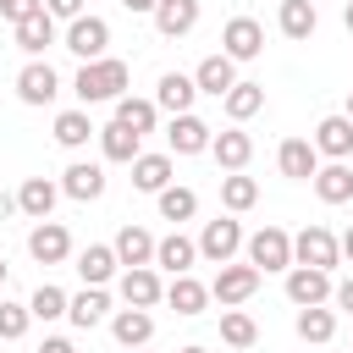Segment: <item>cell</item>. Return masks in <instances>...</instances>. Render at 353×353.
Returning a JSON list of instances; mask_svg holds the SVG:
<instances>
[{"mask_svg":"<svg viewBox=\"0 0 353 353\" xmlns=\"http://www.w3.org/2000/svg\"><path fill=\"white\" fill-rule=\"evenodd\" d=\"M127 83H132V66H127V61H116V55L83 61V66L72 72V94H77V105H83V110H88V105H116V99L127 94Z\"/></svg>","mask_w":353,"mask_h":353,"instance_id":"6da1fadb","label":"cell"},{"mask_svg":"<svg viewBox=\"0 0 353 353\" xmlns=\"http://www.w3.org/2000/svg\"><path fill=\"white\" fill-rule=\"evenodd\" d=\"M243 254H248V265H259V276H265V270H292V232L259 226V232H248Z\"/></svg>","mask_w":353,"mask_h":353,"instance_id":"7a4b0ae2","label":"cell"},{"mask_svg":"<svg viewBox=\"0 0 353 353\" xmlns=\"http://www.w3.org/2000/svg\"><path fill=\"white\" fill-rule=\"evenodd\" d=\"M259 292V265H237V259H226L221 270H215V281H210V298L221 303V309H237V303H248Z\"/></svg>","mask_w":353,"mask_h":353,"instance_id":"3957f363","label":"cell"},{"mask_svg":"<svg viewBox=\"0 0 353 353\" xmlns=\"http://www.w3.org/2000/svg\"><path fill=\"white\" fill-rule=\"evenodd\" d=\"M61 44H66L77 61H99V55L110 50V22H105V17H94V11H83L77 22H66Z\"/></svg>","mask_w":353,"mask_h":353,"instance_id":"277c9868","label":"cell"},{"mask_svg":"<svg viewBox=\"0 0 353 353\" xmlns=\"http://www.w3.org/2000/svg\"><path fill=\"white\" fill-rule=\"evenodd\" d=\"M248 243V232H243V221H232V215H221V221H204V232H199V259H210V265H226V259H237V248Z\"/></svg>","mask_w":353,"mask_h":353,"instance_id":"5b68a950","label":"cell"},{"mask_svg":"<svg viewBox=\"0 0 353 353\" xmlns=\"http://www.w3.org/2000/svg\"><path fill=\"white\" fill-rule=\"evenodd\" d=\"M292 265H320V270H336V265H342V243H336L320 221H309V226L292 237Z\"/></svg>","mask_w":353,"mask_h":353,"instance_id":"8992f818","label":"cell"},{"mask_svg":"<svg viewBox=\"0 0 353 353\" xmlns=\"http://www.w3.org/2000/svg\"><path fill=\"white\" fill-rule=\"evenodd\" d=\"M116 298L132 303V309H154V303L165 298V281H160L154 265H127V270L116 276Z\"/></svg>","mask_w":353,"mask_h":353,"instance_id":"52a82bcc","label":"cell"},{"mask_svg":"<svg viewBox=\"0 0 353 353\" xmlns=\"http://www.w3.org/2000/svg\"><path fill=\"white\" fill-rule=\"evenodd\" d=\"M210 143H215V127L204 116H193V110L171 116V127H165V149L171 154H210Z\"/></svg>","mask_w":353,"mask_h":353,"instance_id":"ba28073f","label":"cell"},{"mask_svg":"<svg viewBox=\"0 0 353 353\" xmlns=\"http://www.w3.org/2000/svg\"><path fill=\"white\" fill-rule=\"evenodd\" d=\"M331 270H320V265H292L287 270V303L292 309H309V303H331Z\"/></svg>","mask_w":353,"mask_h":353,"instance_id":"9c48e42d","label":"cell"},{"mask_svg":"<svg viewBox=\"0 0 353 353\" xmlns=\"http://www.w3.org/2000/svg\"><path fill=\"white\" fill-rule=\"evenodd\" d=\"M55 94H61V72H55L44 55L17 72V99H22V105H55Z\"/></svg>","mask_w":353,"mask_h":353,"instance_id":"30bf717a","label":"cell"},{"mask_svg":"<svg viewBox=\"0 0 353 353\" xmlns=\"http://www.w3.org/2000/svg\"><path fill=\"white\" fill-rule=\"evenodd\" d=\"M28 254H33L39 265H66V259H72V232H66L61 221H33Z\"/></svg>","mask_w":353,"mask_h":353,"instance_id":"8fae6325","label":"cell"},{"mask_svg":"<svg viewBox=\"0 0 353 353\" xmlns=\"http://www.w3.org/2000/svg\"><path fill=\"white\" fill-rule=\"evenodd\" d=\"M61 193L77 199V204L105 199V165H99V160H72V165L61 171Z\"/></svg>","mask_w":353,"mask_h":353,"instance_id":"7c38bea8","label":"cell"},{"mask_svg":"<svg viewBox=\"0 0 353 353\" xmlns=\"http://www.w3.org/2000/svg\"><path fill=\"white\" fill-rule=\"evenodd\" d=\"M99 154H105L110 165H132V160L143 154V132H132L127 121H116V116H110V121L99 127Z\"/></svg>","mask_w":353,"mask_h":353,"instance_id":"4fadbf2b","label":"cell"},{"mask_svg":"<svg viewBox=\"0 0 353 353\" xmlns=\"http://www.w3.org/2000/svg\"><path fill=\"white\" fill-rule=\"evenodd\" d=\"M72 259H77L72 270L83 276V287H105V281H116V270H121V259H116L110 243H88V248H77Z\"/></svg>","mask_w":353,"mask_h":353,"instance_id":"5bb4252c","label":"cell"},{"mask_svg":"<svg viewBox=\"0 0 353 353\" xmlns=\"http://www.w3.org/2000/svg\"><path fill=\"white\" fill-rule=\"evenodd\" d=\"M221 50H226L232 61H254V55L265 50V28H259L254 17H232V22L221 28Z\"/></svg>","mask_w":353,"mask_h":353,"instance_id":"9a60e30c","label":"cell"},{"mask_svg":"<svg viewBox=\"0 0 353 353\" xmlns=\"http://www.w3.org/2000/svg\"><path fill=\"white\" fill-rule=\"evenodd\" d=\"M276 165H281V176H292V182H314V171H320L314 138H287V143L276 149Z\"/></svg>","mask_w":353,"mask_h":353,"instance_id":"2e32d148","label":"cell"},{"mask_svg":"<svg viewBox=\"0 0 353 353\" xmlns=\"http://www.w3.org/2000/svg\"><path fill=\"white\" fill-rule=\"evenodd\" d=\"M55 204H61V182H50V176H28V182L17 188V210H22L28 221H50Z\"/></svg>","mask_w":353,"mask_h":353,"instance_id":"e0dca14e","label":"cell"},{"mask_svg":"<svg viewBox=\"0 0 353 353\" xmlns=\"http://www.w3.org/2000/svg\"><path fill=\"white\" fill-rule=\"evenodd\" d=\"M110 336L132 353V347H149V336H154V314L149 309H132V303H121L116 314H110Z\"/></svg>","mask_w":353,"mask_h":353,"instance_id":"ac0fdd59","label":"cell"},{"mask_svg":"<svg viewBox=\"0 0 353 353\" xmlns=\"http://www.w3.org/2000/svg\"><path fill=\"white\" fill-rule=\"evenodd\" d=\"M193 83H199V94H210V99H226V88L237 83V61L221 50V55H204L199 66H193Z\"/></svg>","mask_w":353,"mask_h":353,"instance_id":"d6986e66","label":"cell"},{"mask_svg":"<svg viewBox=\"0 0 353 353\" xmlns=\"http://www.w3.org/2000/svg\"><path fill=\"white\" fill-rule=\"evenodd\" d=\"M165 303H171L182 320H193V314H204V303H210V287H204L193 270H182V276H171V281H165Z\"/></svg>","mask_w":353,"mask_h":353,"instance_id":"ffe728a7","label":"cell"},{"mask_svg":"<svg viewBox=\"0 0 353 353\" xmlns=\"http://www.w3.org/2000/svg\"><path fill=\"white\" fill-rule=\"evenodd\" d=\"M116 309H110V292L105 287H83V292H72V303H66V320L77 325V331H94L99 320H110Z\"/></svg>","mask_w":353,"mask_h":353,"instance_id":"44dd1931","label":"cell"},{"mask_svg":"<svg viewBox=\"0 0 353 353\" xmlns=\"http://www.w3.org/2000/svg\"><path fill=\"white\" fill-rule=\"evenodd\" d=\"M193 99H199V83H193L188 72H165V77L154 83V105H160V110H171V116L193 110Z\"/></svg>","mask_w":353,"mask_h":353,"instance_id":"7402d4cb","label":"cell"},{"mask_svg":"<svg viewBox=\"0 0 353 353\" xmlns=\"http://www.w3.org/2000/svg\"><path fill=\"white\" fill-rule=\"evenodd\" d=\"M210 154H215V165H221V171H243V165L254 160V138H248L243 127H226V132H215Z\"/></svg>","mask_w":353,"mask_h":353,"instance_id":"603a6c76","label":"cell"},{"mask_svg":"<svg viewBox=\"0 0 353 353\" xmlns=\"http://www.w3.org/2000/svg\"><path fill=\"white\" fill-rule=\"evenodd\" d=\"M154 243H160L154 232H143V226H132V221H127V226L116 232V243H110V248H116V259H121V270H127V265H154Z\"/></svg>","mask_w":353,"mask_h":353,"instance_id":"cb8c5ba5","label":"cell"},{"mask_svg":"<svg viewBox=\"0 0 353 353\" xmlns=\"http://www.w3.org/2000/svg\"><path fill=\"white\" fill-rule=\"evenodd\" d=\"M314 149H320V160H347L353 154V121L347 116H325L314 127Z\"/></svg>","mask_w":353,"mask_h":353,"instance_id":"d4e9b609","label":"cell"},{"mask_svg":"<svg viewBox=\"0 0 353 353\" xmlns=\"http://www.w3.org/2000/svg\"><path fill=\"white\" fill-rule=\"evenodd\" d=\"M314 193H320V204H347L353 199V165L347 160H325L314 171Z\"/></svg>","mask_w":353,"mask_h":353,"instance_id":"484cf974","label":"cell"},{"mask_svg":"<svg viewBox=\"0 0 353 353\" xmlns=\"http://www.w3.org/2000/svg\"><path fill=\"white\" fill-rule=\"evenodd\" d=\"M171 149H160V154H138L132 160V188L138 193H160V188H171Z\"/></svg>","mask_w":353,"mask_h":353,"instance_id":"4316f807","label":"cell"},{"mask_svg":"<svg viewBox=\"0 0 353 353\" xmlns=\"http://www.w3.org/2000/svg\"><path fill=\"white\" fill-rule=\"evenodd\" d=\"M193 259H199V237L171 232V237H160V243H154V265H160V270H171V276L193 270Z\"/></svg>","mask_w":353,"mask_h":353,"instance_id":"83f0119b","label":"cell"},{"mask_svg":"<svg viewBox=\"0 0 353 353\" xmlns=\"http://www.w3.org/2000/svg\"><path fill=\"white\" fill-rule=\"evenodd\" d=\"M154 28H160L165 39L193 33V28H199V0H160V6H154Z\"/></svg>","mask_w":353,"mask_h":353,"instance_id":"f1b7e54d","label":"cell"},{"mask_svg":"<svg viewBox=\"0 0 353 353\" xmlns=\"http://www.w3.org/2000/svg\"><path fill=\"white\" fill-rule=\"evenodd\" d=\"M50 44H55V17H50V11H39V17L17 22V50H22L28 61H39Z\"/></svg>","mask_w":353,"mask_h":353,"instance_id":"f546056e","label":"cell"},{"mask_svg":"<svg viewBox=\"0 0 353 353\" xmlns=\"http://www.w3.org/2000/svg\"><path fill=\"white\" fill-rule=\"evenodd\" d=\"M88 138H99V127L88 121V110H83V105H72V110H61V116H55V143H61V149H83Z\"/></svg>","mask_w":353,"mask_h":353,"instance_id":"4dcf8cb0","label":"cell"},{"mask_svg":"<svg viewBox=\"0 0 353 353\" xmlns=\"http://www.w3.org/2000/svg\"><path fill=\"white\" fill-rule=\"evenodd\" d=\"M221 105H226V116H232V121H248V116H259V110H265V83H243V77H237V83L226 88V99H221Z\"/></svg>","mask_w":353,"mask_h":353,"instance_id":"1f68e13d","label":"cell"},{"mask_svg":"<svg viewBox=\"0 0 353 353\" xmlns=\"http://www.w3.org/2000/svg\"><path fill=\"white\" fill-rule=\"evenodd\" d=\"M154 204H160V221H171V226H182V221H193V215H199V193H193V188H176V182H171V188H160V193H154Z\"/></svg>","mask_w":353,"mask_h":353,"instance_id":"d6a6232c","label":"cell"},{"mask_svg":"<svg viewBox=\"0 0 353 353\" xmlns=\"http://www.w3.org/2000/svg\"><path fill=\"white\" fill-rule=\"evenodd\" d=\"M292 325H298V336H303V342H314V347H325V342L336 336V314H331L325 303L298 309V320H292Z\"/></svg>","mask_w":353,"mask_h":353,"instance_id":"836d02e7","label":"cell"},{"mask_svg":"<svg viewBox=\"0 0 353 353\" xmlns=\"http://www.w3.org/2000/svg\"><path fill=\"white\" fill-rule=\"evenodd\" d=\"M314 0H281V11H276V28L287 33V39H314Z\"/></svg>","mask_w":353,"mask_h":353,"instance_id":"e575fe53","label":"cell"},{"mask_svg":"<svg viewBox=\"0 0 353 353\" xmlns=\"http://www.w3.org/2000/svg\"><path fill=\"white\" fill-rule=\"evenodd\" d=\"M221 204H226L232 215L254 210V204H259V182H254V176H243V171H226V176H221Z\"/></svg>","mask_w":353,"mask_h":353,"instance_id":"d590c367","label":"cell"},{"mask_svg":"<svg viewBox=\"0 0 353 353\" xmlns=\"http://www.w3.org/2000/svg\"><path fill=\"white\" fill-rule=\"evenodd\" d=\"M221 342L226 347H254L259 342V325H254V314L237 303V309H221Z\"/></svg>","mask_w":353,"mask_h":353,"instance_id":"8d00e7d4","label":"cell"},{"mask_svg":"<svg viewBox=\"0 0 353 353\" xmlns=\"http://www.w3.org/2000/svg\"><path fill=\"white\" fill-rule=\"evenodd\" d=\"M116 121H127L132 132H154L160 105H154V99H138V94H121V99H116Z\"/></svg>","mask_w":353,"mask_h":353,"instance_id":"74e56055","label":"cell"},{"mask_svg":"<svg viewBox=\"0 0 353 353\" xmlns=\"http://www.w3.org/2000/svg\"><path fill=\"white\" fill-rule=\"evenodd\" d=\"M66 303H72V298H66L55 281H39V287H33V298H28L33 320H44V325H50V320H66Z\"/></svg>","mask_w":353,"mask_h":353,"instance_id":"f35d334b","label":"cell"},{"mask_svg":"<svg viewBox=\"0 0 353 353\" xmlns=\"http://www.w3.org/2000/svg\"><path fill=\"white\" fill-rule=\"evenodd\" d=\"M28 325H33V309H28V303H6V298H0V342L28 336Z\"/></svg>","mask_w":353,"mask_h":353,"instance_id":"ab89813d","label":"cell"},{"mask_svg":"<svg viewBox=\"0 0 353 353\" xmlns=\"http://www.w3.org/2000/svg\"><path fill=\"white\" fill-rule=\"evenodd\" d=\"M44 11V0H0V17L17 28V22H28V17H39Z\"/></svg>","mask_w":353,"mask_h":353,"instance_id":"60d3db41","label":"cell"},{"mask_svg":"<svg viewBox=\"0 0 353 353\" xmlns=\"http://www.w3.org/2000/svg\"><path fill=\"white\" fill-rule=\"evenodd\" d=\"M44 11H50L55 22H77V17H83V0H44Z\"/></svg>","mask_w":353,"mask_h":353,"instance_id":"b9f144b4","label":"cell"},{"mask_svg":"<svg viewBox=\"0 0 353 353\" xmlns=\"http://www.w3.org/2000/svg\"><path fill=\"white\" fill-rule=\"evenodd\" d=\"M331 303H336V309H347V314H353V276H347V281H336V287H331Z\"/></svg>","mask_w":353,"mask_h":353,"instance_id":"7bdbcfd3","label":"cell"},{"mask_svg":"<svg viewBox=\"0 0 353 353\" xmlns=\"http://www.w3.org/2000/svg\"><path fill=\"white\" fill-rule=\"evenodd\" d=\"M39 353H77V342H72V336H44Z\"/></svg>","mask_w":353,"mask_h":353,"instance_id":"ee69618b","label":"cell"},{"mask_svg":"<svg viewBox=\"0 0 353 353\" xmlns=\"http://www.w3.org/2000/svg\"><path fill=\"white\" fill-rule=\"evenodd\" d=\"M121 6H127L132 17H154V6H160V0H121Z\"/></svg>","mask_w":353,"mask_h":353,"instance_id":"f6af8a7d","label":"cell"},{"mask_svg":"<svg viewBox=\"0 0 353 353\" xmlns=\"http://www.w3.org/2000/svg\"><path fill=\"white\" fill-rule=\"evenodd\" d=\"M11 210H17V193H0V221H6Z\"/></svg>","mask_w":353,"mask_h":353,"instance_id":"bcb514c9","label":"cell"},{"mask_svg":"<svg viewBox=\"0 0 353 353\" xmlns=\"http://www.w3.org/2000/svg\"><path fill=\"white\" fill-rule=\"evenodd\" d=\"M336 243H342V259H353V226H347V232H342Z\"/></svg>","mask_w":353,"mask_h":353,"instance_id":"7dc6e473","label":"cell"},{"mask_svg":"<svg viewBox=\"0 0 353 353\" xmlns=\"http://www.w3.org/2000/svg\"><path fill=\"white\" fill-rule=\"evenodd\" d=\"M342 28H347V33H353V0H347V6H342Z\"/></svg>","mask_w":353,"mask_h":353,"instance_id":"c3c4849f","label":"cell"},{"mask_svg":"<svg viewBox=\"0 0 353 353\" xmlns=\"http://www.w3.org/2000/svg\"><path fill=\"white\" fill-rule=\"evenodd\" d=\"M176 353H210V347H199V342H188V347H176Z\"/></svg>","mask_w":353,"mask_h":353,"instance_id":"681fc988","label":"cell"},{"mask_svg":"<svg viewBox=\"0 0 353 353\" xmlns=\"http://www.w3.org/2000/svg\"><path fill=\"white\" fill-rule=\"evenodd\" d=\"M6 276H11V265H6V254H0V287H6Z\"/></svg>","mask_w":353,"mask_h":353,"instance_id":"f907efd6","label":"cell"},{"mask_svg":"<svg viewBox=\"0 0 353 353\" xmlns=\"http://www.w3.org/2000/svg\"><path fill=\"white\" fill-rule=\"evenodd\" d=\"M342 116H347V121H353V88H347V110H342Z\"/></svg>","mask_w":353,"mask_h":353,"instance_id":"816d5d0a","label":"cell"},{"mask_svg":"<svg viewBox=\"0 0 353 353\" xmlns=\"http://www.w3.org/2000/svg\"><path fill=\"white\" fill-rule=\"evenodd\" d=\"M132 353H143V347H132Z\"/></svg>","mask_w":353,"mask_h":353,"instance_id":"f5cc1de1","label":"cell"},{"mask_svg":"<svg viewBox=\"0 0 353 353\" xmlns=\"http://www.w3.org/2000/svg\"><path fill=\"white\" fill-rule=\"evenodd\" d=\"M347 353H353V347H347Z\"/></svg>","mask_w":353,"mask_h":353,"instance_id":"db71d44e","label":"cell"}]
</instances>
